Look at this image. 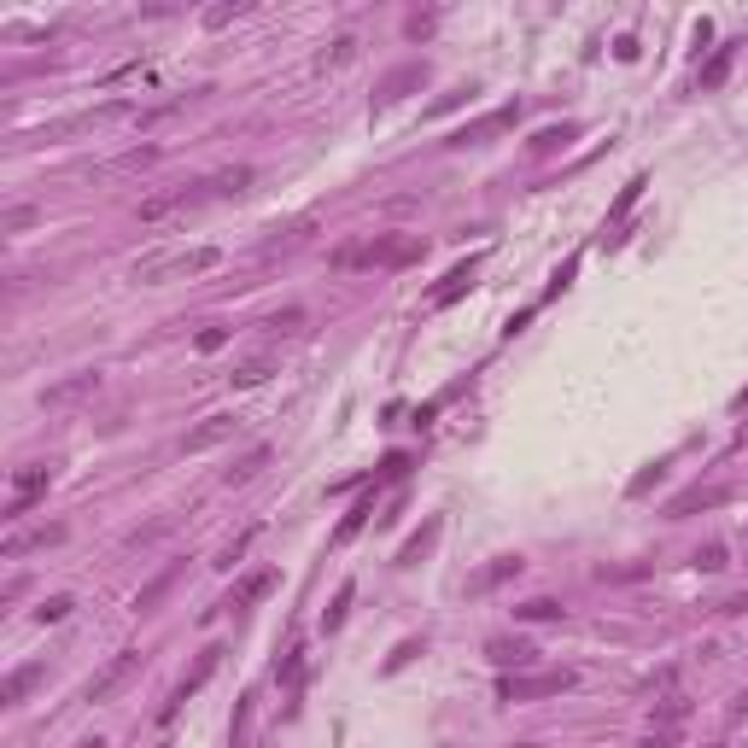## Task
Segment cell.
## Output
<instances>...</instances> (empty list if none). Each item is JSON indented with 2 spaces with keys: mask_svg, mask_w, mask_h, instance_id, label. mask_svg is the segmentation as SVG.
Returning <instances> with one entry per match:
<instances>
[{
  "mask_svg": "<svg viewBox=\"0 0 748 748\" xmlns=\"http://www.w3.org/2000/svg\"><path fill=\"white\" fill-rule=\"evenodd\" d=\"M719 614H748V591H737V596H725V603H719Z\"/></svg>",
  "mask_w": 748,
  "mask_h": 748,
  "instance_id": "b9f144b4",
  "label": "cell"
},
{
  "mask_svg": "<svg viewBox=\"0 0 748 748\" xmlns=\"http://www.w3.org/2000/svg\"><path fill=\"white\" fill-rule=\"evenodd\" d=\"M135 667H141V650H123V655H111L106 667H99L94 678H89V702H111V696H117L123 684H129V672H135Z\"/></svg>",
  "mask_w": 748,
  "mask_h": 748,
  "instance_id": "52a82bcc",
  "label": "cell"
},
{
  "mask_svg": "<svg viewBox=\"0 0 748 748\" xmlns=\"http://www.w3.org/2000/svg\"><path fill=\"white\" fill-rule=\"evenodd\" d=\"M561 614H567V608H561L556 596H532V603L515 608V620H532V626H538V620H561Z\"/></svg>",
  "mask_w": 748,
  "mask_h": 748,
  "instance_id": "484cf974",
  "label": "cell"
},
{
  "mask_svg": "<svg viewBox=\"0 0 748 748\" xmlns=\"http://www.w3.org/2000/svg\"><path fill=\"white\" fill-rule=\"evenodd\" d=\"M269 584H276V567H264V573H252V579H240V584H234V608L264 603V596H269Z\"/></svg>",
  "mask_w": 748,
  "mask_h": 748,
  "instance_id": "ffe728a7",
  "label": "cell"
},
{
  "mask_svg": "<svg viewBox=\"0 0 748 748\" xmlns=\"http://www.w3.org/2000/svg\"><path fill=\"white\" fill-rule=\"evenodd\" d=\"M193 345H199V351H205V357H210V351H222V345H229V328H205V333H199Z\"/></svg>",
  "mask_w": 748,
  "mask_h": 748,
  "instance_id": "836d02e7",
  "label": "cell"
},
{
  "mask_svg": "<svg viewBox=\"0 0 748 748\" xmlns=\"http://www.w3.org/2000/svg\"><path fill=\"white\" fill-rule=\"evenodd\" d=\"M409 468V456L404 451H392V456H386V463H380V480H397V473H404Z\"/></svg>",
  "mask_w": 748,
  "mask_h": 748,
  "instance_id": "ab89813d",
  "label": "cell"
},
{
  "mask_svg": "<svg viewBox=\"0 0 748 748\" xmlns=\"http://www.w3.org/2000/svg\"><path fill=\"white\" fill-rule=\"evenodd\" d=\"M53 544H65V520H47V527H30V532H12V538L0 544V556H6V561H23L30 550H53Z\"/></svg>",
  "mask_w": 748,
  "mask_h": 748,
  "instance_id": "ba28073f",
  "label": "cell"
},
{
  "mask_svg": "<svg viewBox=\"0 0 748 748\" xmlns=\"http://www.w3.org/2000/svg\"><path fill=\"white\" fill-rule=\"evenodd\" d=\"M269 374H276V357H269V351H257V357H246V363H234V374H229V380L246 392V386H264Z\"/></svg>",
  "mask_w": 748,
  "mask_h": 748,
  "instance_id": "ac0fdd59",
  "label": "cell"
},
{
  "mask_svg": "<svg viewBox=\"0 0 748 748\" xmlns=\"http://www.w3.org/2000/svg\"><path fill=\"white\" fill-rule=\"evenodd\" d=\"M351 596H357L351 584H340V596H333V608H328V614H322V626H328V631H333V626H340V620H345V608H351Z\"/></svg>",
  "mask_w": 748,
  "mask_h": 748,
  "instance_id": "4dcf8cb0",
  "label": "cell"
},
{
  "mask_svg": "<svg viewBox=\"0 0 748 748\" xmlns=\"http://www.w3.org/2000/svg\"><path fill=\"white\" fill-rule=\"evenodd\" d=\"M222 264L217 246H187V252H170V257H146L135 264V281L141 286H158V281H193V276H210Z\"/></svg>",
  "mask_w": 748,
  "mask_h": 748,
  "instance_id": "6da1fadb",
  "label": "cell"
},
{
  "mask_svg": "<svg viewBox=\"0 0 748 748\" xmlns=\"http://www.w3.org/2000/svg\"><path fill=\"white\" fill-rule=\"evenodd\" d=\"M70 608H77V603H70V596H47V603L35 608V620H42V626H59V620H65Z\"/></svg>",
  "mask_w": 748,
  "mask_h": 748,
  "instance_id": "f1b7e54d",
  "label": "cell"
},
{
  "mask_svg": "<svg viewBox=\"0 0 748 748\" xmlns=\"http://www.w3.org/2000/svg\"><path fill=\"white\" fill-rule=\"evenodd\" d=\"M210 182H217V199H229V193H246V187L257 182V170L252 164H234V170H217Z\"/></svg>",
  "mask_w": 748,
  "mask_h": 748,
  "instance_id": "603a6c76",
  "label": "cell"
},
{
  "mask_svg": "<svg viewBox=\"0 0 748 748\" xmlns=\"http://www.w3.org/2000/svg\"><path fill=\"white\" fill-rule=\"evenodd\" d=\"M485 655H491L497 667H532V660H538V650H532L527 638H491V643H485Z\"/></svg>",
  "mask_w": 748,
  "mask_h": 748,
  "instance_id": "5bb4252c",
  "label": "cell"
},
{
  "mask_svg": "<svg viewBox=\"0 0 748 748\" xmlns=\"http://www.w3.org/2000/svg\"><path fill=\"white\" fill-rule=\"evenodd\" d=\"M146 164H158V146H135V153H123V158H111V176H129V170H146Z\"/></svg>",
  "mask_w": 748,
  "mask_h": 748,
  "instance_id": "4316f807",
  "label": "cell"
},
{
  "mask_svg": "<svg viewBox=\"0 0 748 748\" xmlns=\"http://www.w3.org/2000/svg\"><path fill=\"white\" fill-rule=\"evenodd\" d=\"M515 117H520L515 106H497V111H491V117H485V123H473V129H463V135H456V146L480 141V135H491V129H509V123H515Z\"/></svg>",
  "mask_w": 748,
  "mask_h": 748,
  "instance_id": "cb8c5ba5",
  "label": "cell"
},
{
  "mask_svg": "<svg viewBox=\"0 0 748 748\" xmlns=\"http://www.w3.org/2000/svg\"><path fill=\"white\" fill-rule=\"evenodd\" d=\"M217 667H222V650H217V643H210V650L193 660V672H187V678L176 684V696H170V702H164V714H158V719H176V707L187 702V696H199V690H205V678H210V672H217Z\"/></svg>",
  "mask_w": 748,
  "mask_h": 748,
  "instance_id": "9c48e42d",
  "label": "cell"
},
{
  "mask_svg": "<svg viewBox=\"0 0 748 748\" xmlns=\"http://www.w3.org/2000/svg\"><path fill=\"white\" fill-rule=\"evenodd\" d=\"M304 322H310L304 310H276V316H269L264 328H269V333H304Z\"/></svg>",
  "mask_w": 748,
  "mask_h": 748,
  "instance_id": "83f0119b",
  "label": "cell"
},
{
  "mask_svg": "<svg viewBox=\"0 0 748 748\" xmlns=\"http://www.w3.org/2000/svg\"><path fill=\"white\" fill-rule=\"evenodd\" d=\"M205 199H217V182H193V187H170V193H153L135 205V222H146V229H158V222H176V217H193Z\"/></svg>",
  "mask_w": 748,
  "mask_h": 748,
  "instance_id": "7a4b0ae2",
  "label": "cell"
},
{
  "mask_svg": "<svg viewBox=\"0 0 748 748\" xmlns=\"http://www.w3.org/2000/svg\"><path fill=\"white\" fill-rule=\"evenodd\" d=\"M30 222H35V210H30V205H12V210H6V234L30 229Z\"/></svg>",
  "mask_w": 748,
  "mask_h": 748,
  "instance_id": "d590c367",
  "label": "cell"
},
{
  "mask_svg": "<svg viewBox=\"0 0 748 748\" xmlns=\"http://www.w3.org/2000/svg\"><path fill=\"white\" fill-rule=\"evenodd\" d=\"M696 567H702V573H719V567H725V544H707V550H696Z\"/></svg>",
  "mask_w": 748,
  "mask_h": 748,
  "instance_id": "d6a6232c",
  "label": "cell"
},
{
  "mask_svg": "<svg viewBox=\"0 0 748 748\" xmlns=\"http://www.w3.org/2000/svg\"><path fill=\"white\" fill-rule=\"evenodd\" d=\"M252 538H257V527H246V532H240V538H234V544H229V550H222V567H234V561H240V556H246V544H252Z\"/></svg>",
  "mask_w": 748,
  "mask_h": 748,
  "instance_id": "e575fe53",
  "label": "cell"
},
{
  "mask_svg": "<svg viewBox=\"0 0 748 748\" xmlns=\"http://www.w3.org/2000/svg\"><path fill=\"white\" fill-rule=\"evenodd\" d=\"M473 269H480V257H468V264H456V269H451V276H444V286H433V298H427V304H433V310H444V304H456V298H463V293H468V286H473Z\"/></svg>",
  "mask_w": 748,
  "mask_h": 748,
  "instance_id": "4fadbf2b",
  "label": "cell"
},
{
  "mask_svg": "<svg viewBox=\"0 0 748 748\" xmlns=\"http://www.w3.org/2000/svg\"><path fill=\"white\" fill-rule=\"evenodd\" d=\"M684 719H690V696H684V690H667V696H660V702H655L650 725H667V731H678Z\"/></svg>",
  "mask_w": 748,
  "mask_h": 748,
  "instance_id": "2e32d148",
  "label": "cell"
},
{
  "mask_svg": "<svg viewBox=\"0 0 748 748\" xmlns=\"http://www.w3.org/2000/svg\"><path fill=\"white\" fill-rule=\"evenodd\" d=\"M573 684L579 678L561 667V672H538V678H503L497 696H503V702H538V696H561V690H573Z\"/></svg>",
  "mask_w": 748,
  "mask_h": 748,
  "instance_id": "5b68a950",
  "label": "cell"
},
{
  "mask_svg": "<svg viewBox=\"0 0 748 748\" xmlns=\"http://www.w3.org/2000/svg\"><path fill=\"white\" fill-rule=\"evenodd\" d=\"M47 678V660H30V667H12L6 684H0V707H23L30 702V690Z\"/></svg>",
  "mask_w": 748,
  "mask_h": 748,
  "instance_id": "8fae6325",
  "label": "cell"
},
{
  "mask_svg": "<svg viewBox=\"0 0 748 748\" xmlns=\"http://www.w3.org/2000/svg\"><path fill=\"white\" fill-rule=\"evenodd\" d=\"M94 392H99V369H77V374H65V380L42 386V409H70V404H82V397H94Z\"/></svg>",
  "mask_w": 748,
  "mask_h": 748,
  "instance_id": "8992f818",
  "label": "cell"
},
{
  "mask_svg": "<svg viewBox=\"0 0 748 748\" xmlns=\"http://www.w3.org/2000/svg\"><path fill=\"white\" fill-rule=\"evenodd\" d=\"M77 748H106V743H99V737H89V743H77Z\"/></svg>",
  "mask_w": 748,
  "mask_h": 748,
  "instance_id": "7bdbcfd3",
  "label": "cell"
},
{
  "mask_svg": "<svg viewBox=\"0 0 748 748\" xmlns=\"http://www.w3.org/2000/svg\"><path fill=\"white\" fill-rule=\"evenodd\" d=\"M269 456H276L269 444H252V451H246L234 468H222V485H246V480H257V473L269 468Z\"/></svg>",
  "mask_w": 748,
  "mask_h": 748,
  "instance_id": "9a60e30c",
  "label": "cell"
},
{
  "mask_svg": "<svg viewBox=\"0 0 748 748\" xmlns=\"http://www.w3.org/2000/svg\"><path fill=\"white\" fill-rule=\"evenodd\" d=\"M421 252H427V246H421V234H386V240H369L363 252H345L340 264H363V269H404V264H416Z\"/></svg>",
  "mask_w": 748,
  "mask_h": 748,
  "instance_id": "3957f363",
  "label": "cell"
},
{
  "mask_svg": "<svg viewBox=\"0 0 748 748\" xmlns=\"http://www.w3.org/2000/svg\"><path fill=\"white\" fill-rule=\"evenodd\" d=\"M638 193H643V176H631V182H626V193H620V205H614V217H620V210H631V205H638Z\"/></svg>",
  "mask_w": 748,
  "mask_h": 748,
  "instance_id": "f35d334b",
  "label": "cell"
},
{
  "mask_svg": "<svg viewBox=\"0 0 748 748\" xmlns=\"http://www.w3.org/2000/svg\"><path fill=\"white\" fill-rule=\"evenodd\" d=\"M421 82H427V65H397L392 77L374 89V106H392V99H404L409 89H421Z\"/></svg>",
  "mask_w": 748,
  "mask_h": 748,
  "instance_id": "7c38bea8",
  "label": "cell"
},
{
  "mask_svg": "<svg viewBox=\"0 0 748 748\" xmlns=\"http://www.w3.org/2000/svg\"><path fill=\"white\" fill-rule=\"evenodd\" d=\"M567 135H573V129H544V135H538V141H532V153H556V146H561V141H567Z\"/></svg>",
  "mask_w": 748,
  "mask_h": 748,
  "instance_id": "8d00e7d4",
  "label": "cell"
},
{
  "mask_svg": "<svg viewBox=\"0 0 748 748\" xmlns=\"http://www.w3.org/2000/svg\"><path fill=\"white\" fill-rule=\"evenodd\" d=\"M229 18H240V6H210V12H205V23H210V30H222Z\"/></svg>",
  "mask_w": 748,
  "mask_h": 748,
  "instance_id": "60d3db41",
  "label": "cell"
},
{
  "mask_svg": "<svg viewBox=\"0 0 748 748\" xmlns=\"http://www.w3.org/2000/svg\"><path fill=\"white\" fill-rule=\"evenodd\" d=\"M351 59H357V35H333V42L316 53V70H345Z\"/></svg>",
  "mask_w": 748,
  "mask_h": 748,
  "instance_id": "d6986e66",
  "label": "cell"
},
{
  "mask_svg": "<svg viewBox=\"0 0 748 748\" xmlns=\"http://www.w3.org/2000/svg\"><path fill=\"white\" fill-rule=\"evenodd\" d=\"M439 520H427V527H421V532H409V538H404V550H397V567H409V561H421V550H433V544H439Z\"/></svg>",
  "mask_w": 748,
  "mask_h": 748,
  "instance_id": "44dd1931",
  "label": "cell"
},
{
  "mask_svg": "<svg viewBox=\"0 0 748 748\" xmlns=\"http://www.w3.org/2000/svg\"><path fill=\"white\" fill-rule=\"evenodd\" d=\"M520 567H527V561H520V556H497L491 561V567H485V573H473V579H468V591L473 596H480V591H491V584H503V579H515V573Z\"/></svg>",
  "mask_w": 748,
  "mask_h": 748,
  "instance_id": "e0dca14e",
  "label": "cell"
},
{
  "mask_svg": "<svg viewBox=\"0 0 748 748\" xmlns=\"http://www.w3.org/2000/svg\"><path fill=\"white\" fill-rule=\"evenodd\" d=\"M515 748H544V743H515Z\"/></svg>",
  "mask_w": 748,
  "mask_h": 748,
  "instance_id": "ee69618b",
  "label": "cell"
},
{
  "mask_svg": "<svg viewBox=\"0 0 748 748\" xmlns=\"http://www.w3.org/2000/svg\"><path fill=\"white\" fill-rule=\"evenodd\" d=\"M737 47H743V42H725V47H719V53L702 65V89H719V82H725V70H731V59H737Z\"/></svg>",
  "mask_w": 748,
  "mask_h": 748,
  "instance_id": "d4e9b609",
  "label": "cell"
},
{
  "mask_svg": "<svg viewBox=\"0 0 748 748\" xmlns=\"http://www.w3.org/2000/svg\"><path fill=\"white\" fill-rule=\"evenodd\" d=\"M369 515H374V491H363V497H357V509H351V515H345V520H340V532H333V544H345V538H357V532H363V527H369Z\"/></svg>",
  "mask_w": 748,
  "mask_h": 748,
  "instance_id": "7402d4cb",
  "label": "cell"
},
{
  "mask_svg": "<svg viewBox=\"0 0 748 748\" xmlns=\"http://www.w3.org/2000/svg\"><path fill=\"white\" fill-rule=\"evenodd\" d=\"M170 579H176V567H164V573H158V579H153V584H146V591H141V596H135V608H141V614H146V608H153V603H158V596H164V591H170Z\"/></svg>",
  "mask_w": 748,
  "mask_h": 748,
  "instance_id": "f546056e",
  "label": "cell"
},
{
  "mask_svg": "<svg viewBox=\"0 0 748 748\" xmlns=\"http://www.w3.org/2000/svg\"><path fill=\"white\" fill-rule=\"evenodd\" d=\"M650 690H655V696H667V690H678V667H660V672H655V684H650Z\"/></svg>",
  "mask_w": 748,
  "mask_h": 748,
  "instance_id": "74e56055",
  "label": "cell"
},
{
  "mask_svg": "<svg viewBox=\"0 0 748 748\" xmlns=\"http://www.w3.org/2000/svg\"><path fill=\"white\" fill-rule=\"evenodd\" d=\"M743 439H748V427H743Z\"/></svg>",
  "mask_w": 748,
  "mask_h": 748,
  "instance_id": "bcb514c9",
  "label": "cell"
},
{
  "mask_svg": "<svg viewBox=\"0 0 748 748\" xmlns=\"http://www.w3.org/2000/svg\"><path fill=\"white\" fill-rule=\"evenodd\" d=\"M737 404H743V409H748V392H743V397H737Z\"/></svg>",
  "mask_w": 748,
  "mask_h": 748,
  "instance_id": "f6af8a7d",
  "label": "cell"
},
{
  "mask_svg": "<svg viewBox=\"0 0 748 748\" xmlns=\"http://www.w3.org/2000/svg\"><path fill=\"white\" fill-rule=\"evenodd\" d=\"M47 485H53V463H23L12 473V497H6V520H23L35 503L47 497Z\"/></svg>",
  "mask_w": 748,
  "mask_h": 748,
  "instance_id": "277c9868",
  "label": "cell"
},
{
  "mask_svg": "<svg viewBox=\"0 0 748 748\" xmlns=\"http://www.w3.org/2000/svg\"><path fill=\"white\" fill-rule=\"evenodd\" d=\"M234 433H240V416H205V421H199V427L182 439V451H187V456H199V451H210V444L234 439Z\"/></svg>",
  "mask_w": 748,
  "mask_h": 748,
  "instance_id": "30bf717a",
  "label": "cell"
},
{
  "mask_svg": "<svg viewBox=\"0 0 748 748\" xmlns=\"http://www.w3.org/2000/svg\"><path fill=\"white\" fill-rule=\"evenodd\" d=\"M638 748H678V731H667V725H650L638 737Z\"/></svg>",
  "mask_w": 748,
  "mask_h": 748,
  "instance_id": "1f68e13d",
  "label": "cell"
}]
</instances>
